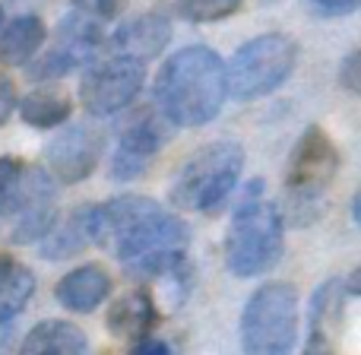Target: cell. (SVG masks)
<instances>
[{
	"instance_id": "6da1fadb",
	"label": "cell",
	"mask_w": 361,
	"mask_h": 355,
	"mask_svg": "<svg viewBox=\"0 0 361 355\" xmlns=\"http://www.w3.org/2000/svg\"><path fill=\"white\" fill-rule=\"evenodd\" d=\"M99 244L133 276H169L187 254V225L175 212L162 210L149 197H118L95 206Z\"/></svg>"
},
{
	"instance_id": "7a4b0ae2",
	"label": "cell",
	"mask_w": 361,
	"mask_h": 355,
	"mask_svg": "<svg viewBox=\"0 0 361 355\" xmlns=\"http://www.w3.org/2000/svg\"><path fill=\"white\" fill-rule=\"evenodd\" d=\"M152 92L159 112L175 127H203L222 112L228 95L225 61L203 44L180 48L162 64Z\"/></svg>"
},
{
	"instance_id": "3957f363",
	"label": "cell",
	"mask_w": 361,
	"mask_h": 355,
	"mask_svg": "<svg viewBox=\"0 0 361 355\" xmlns=\"http://www.w3.org/2000/svg\"><path fill=\"white\" fill-rule=\"evenodd\" d=\"M244 169V150L238 143L219 140L193 152V159L180 169L171 187V200L180 210L212 212L235 193L238 178Z\"/></svg>"
},
{
	"instance_id": "277c9868",
	"label": "cell",
	"mask_w": 361,
	"mask_h": 355,
	"mask_svg": "<svg viewBox=\"0 0 361 355\" xmlns=\"http://www.w3.org/2000/svg\"><path fill=\"white\" fill-rule=\"evenodd\" d=\"M282 212L273 203L247 200L238 206L225 238V263L235 276H260L282 257Z\"/></svg>"
},
{
	"instance_id": "5b68a950",
	"label": "cell",
	"mask_w": 361,
	"mask_h": 355,
	"mask_svg": "<svg viewBox=\"0 0 361 355\" xmlns=\"http://www.w3.org/2000/svg\"><path fill=\"white\" fill-rule=\"evenodd\" d=\"M298 337V292L288 282H267L241 314L244 355H288Z\"/></svg>"
},
{
	"instance_id": "8992f818",
	"label": "cell",
	"mask_w": 361,
	"mask_h": 355,
	"mask_svg": "<svg viewBox=\"0 0 361 355\" xmlns=\"http://www.w3.org/2000/svg\"><path fill=\"white\" fill-rule=\"evenodd\" d=\"M295 61H298V48L288 35L269 32V35H257L247 44L235 51L231 64L225 67V83H228V95L241 102L269 95L292 76Z\"/></svg>"
},
{
	"instance_id": "52a82bcc",
	"label": "cell",
	"mask_w": 361,
	"mask_h": 355,
	"mask_svg": "<svg viewBox=\"0 0 361 355\" xmlns=\"http://www.w3.org/2000/svg\"><path fill=\"white\" fill-rule=\"evenodd\" d=\"M336 172H339L336 143L320 127H307L301 133V140L295 143L288 169H286L292 210H311V206L324 203V191L336 178Z\"/></svg>"
},
{
	"instance_id": "ba28073f",
	"label": "cell",
	"mask_w": 361,
	"mask_h": 355,
	"mask_svg": "<svg viewBox=\"0 0 361 355\" xmlns=\"http://www.w3.org/2000/svg\"><path fill=\"white\" fill-rule=\"evenodd\" d=\"M146 80L143 64L130 61V57H105V61H92L89 70L80 80V102L89 114L95 118H111V114L124 112L133 105Z\"/></svg>"
},
{
	"instance_id": "9c48e42d",
	"label": "cell",
	"mask_w": 361,
	"mask_h": 355,
	"mask_svg": "<svg viewBox=\"0 0 361 355\" xmlns=\"http://www.w3.org/2000/svg\"><path fill=\"white\" fill-rule=\"evenodd\" d=\"M102 29L92 16L86 13H70L63 16L61 29H57V42L42 61L35 64V76L42 80H57V76L70 73V70L92 64L102 48Z\"/></svg>"
},
{
	"instance_id": "30bf717a",
	"label": "cell",
	"mask_w": 361,
	"mask_h": 355,
	"mask_svg": "<svg viewBox=\"0 0 361 355\" xmlns=\"http://www.w3.org/2000/svg\"><path fill=\"white\" fill-rule=\"evenodd\" d=\"M102 152H105V133L99 127H67L48 143L51 178H57L61 184H80L95 172Z\"/></svg>"
},
{
	"instance_id": "8fae6325",
	"label": "cell",
	"mask_w": 361,
	"mask_h": 355,
	"mask_svg": "<svg viewBox=\"0 0 361 355\" xmlns=\"http://www.w3.org/2000/svg\"><path fill=\"white\" fill-rule=\"evenodd\" d=\"M54 197V181L48 172L29 169L19 159L0 156V216L16 219L23 210Z\"/></svg>"
},
{
	"instance_id": "7c38bea8",
	"label": "cell",
	"mask_w": 361,
	"mask_h": 355,
	"mask_svg": "<svg viewBox=\"0 0 361 355\" xmlns=\"http://www.w3.org/2000/svg\"><path fill=\"white\" fill-rule=\"evenodd\" d=\"M165 137L162 127L152 114H143L140 121H133L118 140V150L111 156V175L118 181H133L146 175V169L152 165L156 152L162 150Z\"/></svg>"
},
{
	"instance_id": "4fadbf2b",
	"label": "cell",
	"mask_w": 361,
	"mask_h": 355,
	"mask_svg": "<svg viewBox=\"0 0 361 355\" xmlns=\"http://www.w3.org/2000/svg\"><path fill=\"white\" fill-rule=\"evenodd\" d=\"M345 314V289L343 282L330 279L317 289L311 305V337H307L305 355H339L336 337Z\"/></svg>"
},
{
	"instance_id": "5bb4252c",
	"label": "cell",
	"mask_w": 361,
	"mask_h": 355,
	"mask_svg": "<svg viewBox=\"0 0 361 355\" xmlns=\"http://www.w3.org/2000/svg\"><path fill=\"white\" fill-rule=\"evenodd\" d=\"M171 38V25L165 16L159 13H143V16H133L114 32L111 44L121 57H130V61L143 64V61H152L165 51Z\"/></svg>"
},
{
	"instance_id": "9a60e30c",
	"label": "cell",
	"mask_w": 361,
	"mask_h": 355,
	"mask_svg": "<svg viewBox=\"0 0 361 355\" xmlns=\"http://www.w3.org/2000/svg\"><path fill=\"white\" fill-rule=\"evenodd\" d=\"M108 292H111V276L99 263H82V267L70 270L54 289L57 301L67 311H76V314L95 311L108 299Z\"/></svg>"
},
{
	"instance_id": "2e32d148",
	"label": "cell",
	"mask_w": 361,
	"mask_h": 355,
	"mask_svg": "<svg viewBox=\"0 0 361 355\" xmlns=\"http://www.w3.org/2000/svg\"><path fill=\"white\" fill-rule=\"evenodd\" d=\"M95 244H99V216H95V206H82L61 229L54 225L42 238V257H48V260H67V257H76L80 251L95 248Z\"/></svg>"
},
{
	"instance_id": "e0dca14e",
	"label": "cell",
	"mask_w": 361,
	"mask_h": 355,
	"mask_svg": "<svg viewBox=\"0 0 361 355\" xmlns=\"http://www.w3.org/2000/svg\"><path fill=\"white\" fill-rule=\"evenodd\" d=\"M156 324V301L146 289H130L108 308L105 327L121 339H143Z\"/></svg>"
},
{
	"instance_id": "ac0fdd59",
	"label": "cell",
	"mask_w": 361,
	"mask_h": 355,
	"mask_svg": "<svg viewBox=\"0 0 361 355\" xmlns=\"http://www.w3.org/2000/svg\"><path fill=\"white\" fill-rule=\"evenodd\" d=\"M86 333L70 320H42L25 333L19 355H82Z\"/></svg>"
},
{
	"instance_id": "d6986e66",
	"label": "cell",
	"mask_w": 361,
	"mask_h": 355,
	"mask_svg": "<svg viewBox=\"0 0 361 355\" xmlns=\"http://www.w3.org/2000/svg\"><path fill=\"white\" fill-rule=\"evenodd\" d=\"M44 23L38 16H16L6 23V29L0 32V61L6 67H23L38 54V48L44 44Z\"/></svg>"
},
{
	"instance_id": "ffe728a7",
	"label": "cell",
	"mask_w": 361,
	"mask_h": 355,
	"mask_svg": "<svg viewBox=\"0 0 361 355\" xmlns=\"http://www.w3.org/2000/svg\"><path fill=\"white\" fill-rule=\"evenodd\" d=\"M73 105L61 89H35L19 102V114H23L25 124L38 127V131H51V127L63 124L70 118Z\"/></svg>"
},
{
	"instance_id": "44dd1931",
	"label": "cell",
	"mask_w": 361,
	"mask_h": 355,
	"mask_svg": "<svg viewBox=\"0 0 361 355\" xmlns=\"http://www.w3.org/2000/svg\"><path fill=\"white\" fill-rule=\"evenodd\" d=\"M32 292H35V276H32V270H25L23 263L13 260L10 270L0 276V327L23 311L25 301L32 299Z\"/></svg>"
},
{
	"instance_id": "7402d4cb",
	"label": "cell",
	"mask_w": 361,
	"mask_h": 355,
	"mask_svg": "<svg viewBox=\"0 0 361 355\" xmlns=\"http://www.w3.org/2000/svg\"><path fill=\"white\" fill-rule=\"evenodd\" d=\"M241 6V0H180V16L190 23H216Z\"/></svg>"
},
{
	"instance_id": "603a6c76",
	"label": "cell",
	"mask_w": 361,
	"mask_h": 355,
	"mask_svg": "<svg viewBox=\"0 0 361 355\" xmlns=\"http://www.w3.org/2000/svg\"><path fill=\"white\" fill-rule=\"evenodd\" d=\"M73 4L80 6V13H86L92 19H111L124 0H73Z\"/></svg>"
},
{
	"instance_id": "cb8c5ba5",
	"label": "cell",
	"mask_w": 361,
	"mask_h": 355,
	"mask_svg": "<svg viewBox=\"0 0 361 355\" xmlns=\"http://www.w3.org/2000/svg\"><path fill=\"white\" fill-rule=\"evenodd\" d=\"M13 108H16V89H13V83L6 80L4 73H0V127L10 121Z\"/></svg>"
},
{
	"instance_id": "d4e9b609",
	"label": "cell",
	"mask_w": 361,
	"mask_h": 355,
	"mask_svg": "<svg viewBox=\"0 0 361 355\" xmlns=\"http://www.w3.org/2000/svg\"><path fill=\"white\" fill-rule=\"evenodd\" d=\"M130 355H171L169 346L162 343V339H140L137 346H133Z\"/></svg>"
},
{
	"instance_id": "484cf974",
	"label": "cell",
	"mask_w": 361,
	"mask_h": 355,
	"mask_svg": "<svg viewBox=\"0 0 361 355\" xmlns=\"http://www.w3.org/2000/svg\"><path fill=\"white\" fill-rule=\"evenodd\" d=\"M314 4H317L324 13H333V16H336V13H352L358 6V0H314Z\"/></svg>"
},
{
	"instance_id": "4316f807",
	"label": "cell",
	"mask_w": 361,
	"mask_h": 355,
	"mask_svg": "<svg viewBox=\"0 0 361 355\" xmlns=\"http://www.w3.org/2000/svg\"><path fill=\"white\" fill-rule=\"evenodd\" d=\"M10 263H13V260H10V257H6V254H0V276H4V273H6V270H10Z\"/></svg>"
},
{
	"instance_id": "83f0119b",
	"label": "cell",
	"mask_w": 361,
	"mask_h": 355,
	"mask_svg": "<svg viewBox=\"0 0 361 355\" xmlns=\"http://www.w3.org/2000/svg\"><path fill=\"white\" fill-rule=\"evenodd\" d=\"M0 25H4V10H0Z\"/></svg>"
}]
</instances>
